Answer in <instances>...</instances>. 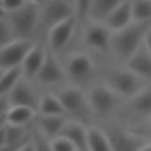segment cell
I'll list each match as a JSON object with an SVG mask.
<instances>
[{
  "label": "cell",
  "instance_id": "6da1fadb",
  "mask_svg": "<svg viewBox=\"0 0 151 151\" xmlns=\"http://www.w3.org/2000/svg\"><path fill=\"white\" fill-rule=\"evenodd\" d=\"M151 27V21L136 22L133 21L127 27L112 33L111 51L123 63H126L144 42L145 34Z\"/></svg>",
  "mask_w": 151,
  "mask_h": 151
},
{
  "label": "cell",
  "instance_id": "7a4b0ae2",
  "mask_svg": "<svg viewBox=\"0 0 151 151\" xmlns=\"http://www.w3.org/2000/svg\"><path fill=\"white\" fill-rule=\"evenodd\" d=\"M13 39H37L41 22V8L27 2L19 9L9 12L7 15Z\"/></svg>",
  "mask_w": 151,
  "mask_h": 151
},
{
  "label": "cell",
  "instance_id": "3957f363",
  "mask_svg": "<svg viewBox=\"0 0 151 151\" xmlns=\"http://www.w3.org/2000/svg\"><path fill=\"white\" fill-rule=\"evenodd\" d=\"M53 92H55L59 97L67 117L86 125V123L93 114L87 100L86 92H84L81 87L71 84H67Z\"/></svg>",
  "mask_w": 151,
  "mask_h": 151
},
{
  "label": "cell",
  "instance_id": "277c9868",
  "mask_svg": "<svg viewBox=\"0 0 151 151\" xmlns=\"http://www.w3.org/2000/svg\"><path fill=\"white\" fill-rule=\"evenodd\" d=\"M34 83L37 86L42 87L44 91H57L68 84L66 71L63 61L59 59V55L48 50L46 59L37 74Z\"/></svg>",
  "mask_w": 151,
  "mask_h": 151
},
{
  "label": "cell",
  "instance_id": "5b68a950",
  "mask_svg": "<svg viewBox=\"0 0 151 151\" xmlns=\"http://www.w3.org/2000/svg\"><path fill=\"white\" fill-rule=\"evenodd\" d=\"M63 65L66 71L68 84L80 87L90 81L94 72V63L92 58L84 52H73L67 55Z\"/></svg>",
  "mask_w": 151,
  "mask_h": 151
},
{
  "label": "cell",
  "instance_id": "8992f818",
  "mask_svg": "<svg viewBox=\"0 0 151 151\" xmlns=\"http://www.w3.org/2000/svg\"><path fill=\"white\" fill-rule=\"evenodd\" d=\"M78 25L79 21L76 18V15H73L52 26L45 33L47 48L52 53L59 55L72 40Z\"/></svg>",
  "mask_w": 151,
  "mask_h": 151
},
{
  "label": "cell",
  "instance_id": "52a82bcc",
  "mask_svg": "<svg viewBox=\"0 0 151 151\" xmlns=\"http://www.w3.org/2000/svg\"><path fill=\"white\" fill-rule=\"evenodd\" d=\"M117 96L132 98L142 90L140 78L129 68L113 70L107 73L105 83Z\"/></svg>",
  "mask_w": 151,
  "mask_h": 151
},
{
  "label": "cell",
  "instance_id": "ba28073f",
  "mask_svg": "<svg viewBox=\"0 0 151 151\" xmlns=\"http://www.w3.org/2000/svg\"><path fill=\"white\" fill-rule=\"evenodd\" d=\"M37 39H13L0 47V68L9 70L21 67L27 53Z\"/></svg>",
  "mask_w": 151,
  "mask_h": 151
},
{
  "label": "cell",
  "instance_id": "9c48e42d",
  "mask_svg": "<svg viewBox=\"0 0 151 151\" xmlns=\"http://www.w3.org/2000/svg\"><path fill=\"white\" fill-rule=\"evenodd\" d=\"M112 33L104 22L88 21L83 32V42L93 51L106 53L111 51Z\"/></svg>",
  "mask_w": 151,
  "mask_h": 151
},
{
  "label": "cell",
  "instance_id": "30bf717a",
  "mask_svg": "<svg viewBox=\"0 0 151 151\" xmlns=\"http://www.w3.org/2000/svg\"><path fill=\"white\" fill-rule=\"evenodd\" d=\"M86 94L93 114L104 117L110 114L116 107L117 94L105 83L92 86Z\"/></svg>",
  "mask_w": 151,
  "mask_h": 151
},
{
  "label": "cell",
  "instance_id": "8fae6325",
  "mask_svg": "<svg viewBox=\"0 0 151 151\" xmlns=\"http://www.w3.org/2000/svg\"><path fill=\"white\" fill-rule=\"evenodd\" d=\"M41 8L40 28L45 33L55 24L74 15L73 5L68 0H47Z\"/></svg>",
  "mask_w": 151,
  "mask_h": 151
},
{
  "label": "cell",
  "instance_id": "7c38bea8",
  "mask_svg": "<svg viewBox=\"0 0 151 151\" xmlns=\"http://www.w3.org/2000/svg\"><path fill=\"white\" fill-rule=\"evenodd\" d=\"M7 96L11 106L12 105L28 106L38 112L41 92L38 91V86H35L34 81H31L22 77Z\"/></svg>",
  "mask_w": 151,
  "mask_h": 151
},
{
  "label": "cell",
  "instance_id": "4fadbf2b",
  "mask_svg": "<svg viewBox=\"0 0 151 151\" xmlns=\"http://www.w3.org/2000/svg\"><path fill=\"white\" fill-rule=\"evenodd\" d=\"M112 151H139L147 142L140 136L125 129L113 126L105 130Z\"/></svg>",
  "mask_w": 151,
  "mask_h": 151
},
{
  "label": "cell",
  "instance_id": "5bb4252c",
  "mask_svg": "<svg viewBox=\"0 0 151 151\" xmlns=\"http://www.w3.org/2000/svg\"><path fill=\"white\" fill-rule=\"evenodd\" d=\"M47 52H48V48H47L45 37L37 38L34 45L32 46V48L29 50L25 60L21 64V71H22L24 78H26L31 81H34L37 74L39 73V71L46 59Z\"/></svg>",
  "mask_w": 151,
  "mask_h": 151
},
{
  "label": "cell",
  "instance_id": "9a60e30c",
  "mask_svg": "<svg viewBox=\"0 0 151 151\" xmlns=\"http://www.w3.org/2000/svg\"><path fill=\"white\" fill-rule=\"evenodd\" d=\"M87 126L78 120L68 119L60 136L67 138L77 149V151H88V133Z\"/></svg>",
  "mask_w": 151,
  "mask_h": 151
},
{
  "label": "cell",
  "instance_id": "2e32d148",
  "mask_svg": "<svg viewBox=\"0 0 151 151\" xmlns=\"http://www.w3.org/2000/svg\"><path fill=\"white\" fill-rule=\"evenodd\" d=\"M70 118L67 116H44V114H37L33 126L40 131L42 134H45L47 138L53 139L58 136H60L64 126L66 125L67 120Z\"/></svg>",
  "mask_w": 151,
  "mask_h": 151
},
{
  "label": "cell",
  "instance_id": "e0dca14e",
  "mask_svg": "<svg viewBox=\"0 0 151 151\" xmlns=\"http://www.w3.org/2000/svg\"><path fill=\"white\" fill-rule=\"evenodd\" d=\"M133 22L132 18V8H131V0L123 1L118 7H116L105 19L104 24L112 31L118 32Z\"/></svg>",
  "mask_w": 151,
  "mask_h": 151
},
{
  "label": "cell",
  "instance_id": "ac0fdd59",
  "mask_svg": "<svg viewBox=\"0 0 151 151\" xmlns=\"http://www.w3.org/2000/svg\"><path fill=\"white\" fill-rule=\"evenodd\" d=\"M125 64L139 78L151 79V53L146 48L140 47Z\"/></svg>",
  "mask_w": 151,
  "mask_h": 151
},
{
  "label": "cell",
  "instance_id": "d6986e66",
  "mask_svg": "<svg viewBox=\"0 0 151 151\" xmlns=\"http://www.w3.org/2000/svg\"><path fill=\"white\" fill-rule=\"evenodd\" d=\"M38 114L44 116H67L65 112V109L53 91H42L40 96L39 107H38Z\"/></svg>",
  "mask_w": 151,
  "mask_h": 151
},
{
  "label": "cell",
  "instance_id": "ffe728a7",
  "mask_svg": "<svg viewBox=\"0 0 151 151\" xmlns=\"http://www.w3.org/2000/svg\"><path fill=\"white\" fill-rule=\"evenodd\" d=\"M38 112L28 106L12 105L6 113V122L17 126H31L37 117Z\"/></svg>",
  "mask_w": 151,
  "mask_h": 151
},
{
  "label": "cell",
  "instance_id": "44dd1931",
  "mask_svg": "<svg viewBox=\"0 0 151 151\" xmlns=\"http://www.w3.org/2000/svg\"><path fill=\"white\" fill-rule=\"evenodd\" d=\"M125 0H92L87 21L104 22L107 15Z\"/></svg>",
  "mask_w": 151,
  "mask_h": 151
},
{
  "label": "cell",
  "instance_id": "7402d4cb",
  "mask_svg": "<svg viewBox=\"0 0 151 151\" xmlns=\"http://www.w3.org/2000/svg\"><path fill=\"white\" fill-rule=\"evenodd\" d=\"M87 133H88V151H112L105 130L94 125H88Z\"/></svg>",
  "mask_w": 151,
  "mask_h": 151
},
{
  "label": "cell",
  "instance_id": "603a6c76",
  "mask_svg": "<svg viewBox=\"0 0 151 151\" xmlns=\"http://www.w3.org/2000/svg\"><path fill=\"white\" fill-rule=\"evenodd\" d=\"M131 107L140 116H151V90L142 88L136 96L130 99Z\"/></svg>",
  "mask_w": 151,
  "mask_h": 151
},
{
  "label": "cell",
  "instance_id": "cb8c5ba5",
  "mask_svg": "<svg viewBox=\"0 0 151 151\" xmlns=\"http://www.w3.org/2000/svg\"><path fill=\"white\" fill-rule=\"evenodd\" d=\"M22 77L21 67L2 70L0 74V96H7Z\"/></svg>",
  "mask_w": 151,
  "mask_h": 151
},
{
  "label": "cell",
  "instance_id": "d4e9b609",
  "mask_svg": "<svg viewBox=\"0 0 151 151\" xmlns=\"http://www.w3.org/2000/svg\"><path fill=\"white\" fill-rule=\"evenodd\" d=\"M131 8L133 21H151V0H131Z\"/></svg>",
  "mask_w": 151,
  "mask_h": 151
},
{
  "label": "cell",
  "instance_id": "484cf974",
  "mask_svg": "<svg viewBox=\"0 0 151 151\" xmlns=\"http://www.w3.org/2000/svg\"><path fill=\"white\" fill-rule=\"evenodd\" d=\"M31 140L35 151H52L51 139L38 131L33 125H31Z\"/></svg>",
  "mask_w": 151,
  "mask_h": 151
},
{
  "label": "cell",
  "instance_id": "4316f807",
  "mask_svg": "<svg viewBox=\"0 0 151 151\" xmlns=\"http://www.w3.org/2000/svg\"><path fill=\"white\" fill-rule=\"evenodd\" d=\"M92 5V0H73L74 15L78 19L79 24L88 20V13Z\"/></svg>",
  "mask_w": 151,
  "mask_h": 151
},
{
  "label": "cell",
  "instance_id": "83f0119b",
  "mask_svg": "<svg viewBox=\"0 0 151 151\" xmlns=\"http://www.w3.org/2000/svg\"><path fill=\"white\" fill-rule=\"evenodd\" d=\"M52 151H77L74 145L64 136H58L51 139Z\"/></svg>",
  "mask_w": 151,
  "mask_h": 151
},
{
  "label": "cell",
  "instance_id": "f1b7e54d",
  "mask_svg": "<svg viewBox=\"0 0 151 151\" xmlns=\"http://www.w3.org/2000/svg\"><path fill=\"white\" fill-rule=\"evenodd\" d=\"M11 40H13V34H12L9 22L7 18L0 19V47L9 42Z\"/></svg>",
  "mask_w": 151,
  "mask_h": 151
},
{
  "label": "cell",
  "instance_id": "f546056e",
  "mask_svg": "<svg viewBox=\"0 0 151 151\" xmlns=\"http://www.w3.org/2000/svg\"><path fill=\"white\" fill-rule=\"evenodd\" d=\"M27 2H28V0H2V6L9 13V12H13L15 9L21 8Z\"/></svg>",
  "mask_w": 151,
  "mask_h": 151
},
{
  "label": "cell",
  "instance_id": "4dcf8cb0",
  "mask_svg": "<svg viewBox=\"0 0 151 151\" xmlns=\"http://www.w3.org/2000/svg\"><path fill=\"white\" fill-rule=\"evenodd\" d=\"M9 107H11V103L8 96H0V117L6 116Z\"/></svg>",
  "mask_w": 151,
  "mask_h": 151
},
{
  "label": "cell",
  "instance_id": "1f68e13d",
  "mask_svg": "<svg viewBox=\"0 0 151 151\" xmlns=\"http://www.w3.org/2000/svg\"><path fill=\"white\" fill-rule=\"evenodd\" d=\"M144 46L145 48L151 53V27L147 29L146 34H145V38H144Z\"/></svg>",
  "mask_w": 151,
  "mask_h": 151
},
{
  "label": "cell",
  "instance_id": "d6a6232c",
  "mask_svg": "<svg viewBox=\"0 0 151 151\" xmlns=\"http://www.w3.org/2000/svg\"><path fill=\"white\" fill-rule=\"evenodd\" d=\"M17 151H35V150H34V145H33L32 140L29 139L28 142H26L25 144H22Z\"/></svg>",
  "mask_w": 151,
  "mask_h": 151
},
{
  "label": "cell",
  "instance_id": "836d02e7",
  "mask_svg": "<svg viewBox=\"0 0 151 151\" xmlns=\"http://www.w3.org/2000/svg\"><path fill=\"white\" fill-rule=\"evenodd\" d=\"M5 145H6V125L0 129V147H2Z\"/></svg>",
  "mask_w": 151,
  "mask_h": 151
},
{
  "label": "cell",
  "instance_id": "e575fe53",
  "mask_svg": "<svg viewBox=\"0 0 151 151\" xmlns=\"http://www.w3.org/2000/svg\"><path fill=\"white\" fill-rule=\"evenodd\" d=\"M7 15H8V12L5 9L2 4H0V19H5V18H7Z\"/></svg>",
  "mask_w": 151,
  "mask_h": 151
},
{
  "label": "cell",
  "instance_id": "d590c367",
  "mask_svg": "<svg viewBox=\"0 0 151 151\" xmlns=\"http://www.w3.org/2000/svg\"><path fill=\"white\" fill-rule=\"evenodd\" d=\"M28 2H31V4H33V5H37V6L41 7V6H44V5L47 2V0H28Z\"/></svg>",
  "mask_w": 151,
  "mask_h": 151
},
{
  "label": "cell",
  "instance_id": "8d00e7d4",
  "mask_svg": "<svg viewBox=\"0 0 151 151\" xmlns=\"http://www.w3.org/2000/svg\"><path fill=\"white\" fill-rule=\"evenodd\" d=\"M139 151H151V143H147L146 145H144Z\"/></svg>",
  "mask_w": 151,
  "mask_h": 151
},
{
  "label": "cell",
  "instance_id": "74e56055",
  "mask_svg": "<svg viewBox=\"0 0 151 151\" xmlns=\"http://www.w3.org/2000/svg\"><path fill=\"white\" fill-rule=\"evenodd\" d=\"M6 116H4V117H0V129L1 127H4L5 125H6Z\"/></svg>",
  "mask_w": 151,
  "mask_h": 151
},
{
  "label": "cell",
  "instance_id": "f35d334b",
  "mask_svg": "<svg viewBox=\"0 0 151 151\" xmlns=\"http://www.w3.org/2000/svg\"><path fill=\"white\" fill-rule=\"evenodd\" d=\"M150 136H151V124H150Z\"/></svg>",
  "mask_w": 151,
  "mask_h": 151
},
{
  "label": "cell",
  "instance_id": "ab89813d",
  "mask_svg": "<svg viewBox=\"0 0 151 151\" xmlns=\"http://www.w3.org/2000/svg\"><path fill=\"white\" fill-rule=\"evenodd\" d=\"M0 4H2V0H0Z\"/></svg>",
  "mask_w": 151,
  "mask_h": 151
},
{
  "label": "cell",
  "instance_id": "60d3db41",
  "mask_svg": "<svg viewBox=\"0 0 151 151\" xmlns=\"http://www.w3.org/2000/svg\"><path fill=\"white\" fill-rule=\"evenodd\" d=\"M0 71H1V68H0Z\"/></svg>",
  "mask_w": 151,
  "mask_h": 151
}]
</instances>
